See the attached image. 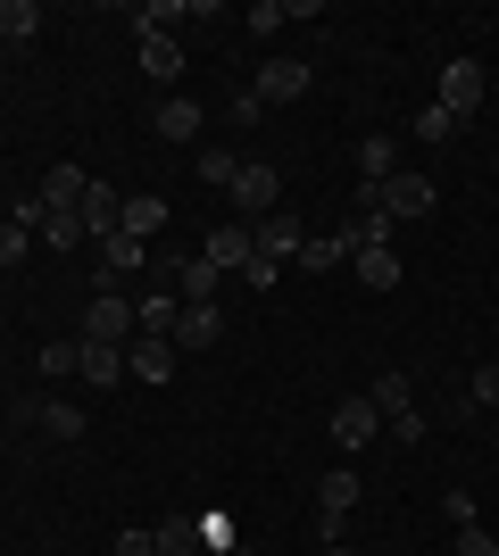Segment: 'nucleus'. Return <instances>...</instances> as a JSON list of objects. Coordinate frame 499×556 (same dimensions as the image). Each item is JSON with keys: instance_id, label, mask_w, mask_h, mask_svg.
Returning a JSON list of instances; mask_svg holds the SVG:
<instances>
[{"instance_id": "nucleus-32", "label": "nucleus", "mask_w": 499, "mask_h": 556, "mask_svg": "<svg viewBox=\"0 0 499 556\" xmlns=\"http://www.w3.org/2000/svg\"><path fill=\"white\" fill-rule=\"evenodd\" d=\"M466 399H475V407H499V357L475 366V391H466Z\"/></svg>"}, {"instance_id": "nucleus-28", "label": "nucleus", "mask_w": 499, "mask_h": 556, "mask_svg": "<svg viewBox=\"0 0 499 556\" xmlns=\"http://www.w3.org/2000/svg\"><path fill=\"white\" fill-rule=\"evenodd\" d=\"M42 232H50V250H84V241H92L84 216H42Z\"/></svg>"}, {"instance_id": "nucleus-5", "label": "nucleus", "mask_w": 499, "mask_h": 556, "mask_svg": "<svg viewBox=\"0 0 499 556\" xmlns=\"http://www.w3.org/2000/svg\"><path fill=\"white\" fill-rule=\"evenodd\" d=\"M300 241H309V232H300V216H291V208H275V216H259V225H250V250H259L266 266L300 257Z\"/></svg>"}, {"instance_id": "nucleus-34", "label": "nucleus", "mask_w": 499, "mask_h": 556, "mask_svg": "<svg viewBox=\"0 0 499 556\" xmlns=\"http://www.w3.org/2000/svg\"><path fill=\"white\" fill-rule=\"evenodd\" d=\"M241 282H250V291H275V282H284V266H266V257L250 250V266H241Z\"/></svg>"}, {"instance_id": "nucleus-31", "label": "nucleus", "mask_w": 499, "mask_h": 556, "mask_svg": "<svg viewBox=\"0 0 499 556\" xmlns=\"http://www.w3.org/2000/svg\"><path fill=\"white\" fill-rule=\"evenodd\" d=\"M450 134H458V116H450V109H441V100H433V109H425V116H416V141H450Z\"/></svg>"}, {"instance_id": "nucleus-20", "label": "nucleus", "mask_w": 499, "mask_h": 556, "mask_svg": "<svg viewBox=\"0 0 499 556\" xmlns=\"http://www.w3.org/2000/svg\"><path fill=\"white\" fill-rule=\"evenodd\" d=\"M175 316H184V300H175V291H150V300H134V325L159 332V341H175Z\"/></svg>"}, {"instance_id": "nucleus-24", "label": "nucleus", "mask_w": 499, "mask_h": 556, "mask_svg": "<svg viewBox=\"0 0 499 556\" xmlns=\"http://www.w3.org/2000/svg\"><path fill=\"white\" fill-rule=\"evenodd\" d=\"M42 34V9L34 0H0V42H34Z\"/></svg>"}, {"instance_id": "nucleus-7", "label": "nucleus", "mask_w": 499, "mask_h": 556, "mask_svg": "<svg viewBox=\"0 0 499 556\" xmlns=\"http://www.w3.org/2000/svg\"><path fill=\"white\" fill-rule=\"evenodd\" d=\"M250 92H259V109H284V100H300V92H309V59H266Z\"/></svg>"}, {"instance_id": "nucleus-10", "label": "nucleus", "mask_w": 499, "mask_h": 556, "mask_svg": "<svg viewBox=\"0 0 499 556\" xmlns=\"http://www.w3.org/2000/svg\"><path fill=\"white\" fill-rule=\"evenodd\" d=\"M200 257H209L216 275H241V266H250V225H209Z\"/></svg>"}, {"instance_id": "nucleus-16", "label": "nucleus", "mask_w": 499, "mask_h": 556, "mask_svg": "<svg viewBox=\"0 0 499 556\" xmlns=\"http://www.w3.org/2000/svg\"><path fill=\"white\" fill-rule=\"evenodd\" d=\"M142 75L150 84H175V75H184V42H175V34H142Z\"/></svg>"}, {"instance_id": "nucleus-23", "label": "nucleus", "mask_w": 499, "mask_h": 556, "mask_svg": "<svg viewBox=\"0 0 499 556\" xmlns=\"http://www.w3.org/2000/svg\"><path fill=\"white\" fill-rule=\"evenodd\" d=\"M34 424H42L50 441H84V424H92V416H84V407H67V399H50V407H34Z\"/></svg>"}, {"instance_id": "nucleus-29", "label": "nucleus", "mask_w": 499, "mask_h": 556, "mask_svg": "<svg viewBox=\"0 0 499 556\" xmlns=\"http://www.w3.org/2000/svg\"><path fill=\"white\" fill-rule=\"evenodd\" d=\"M25 241H34V225H17V216H0V275L25 257Z\"/></svg>"}, {"instance_id": "nucleus-1", "label": "nucleus", "mask_w": 499, "mask_h": 556, "mask_svg": "<svg viewBox=\"0 0 499 556\" xmlns=\"http://www.w3.org/2000/svg\"><path fill=\"white\" fill-rule=\"evenodd\" d=\"M366 399H375V416H383V432H391V441H408V448L425 441V407H416V382H408L400 366H383V382H375Z\"/></svg>"}, {"instance_id": "nucleus-13", "label": "nucleus", "mask_w": 499, "mask_h": 556, "mask_svg": "<svg viewBox=\"0 0 499 556\" xmlns=\"http://www.w3.org/2000/svg\"><path fill=\"white\" fill-rule=\"evenodd\" d=\"M350 275L366 282V291H400V257H391V241H358Z\"/></svg>"}, {"instance_id": "nucleus-30", "label": "nucleus", "mask_w": 499, "mask_h": 556, "mask_svg": "<svg viewBox=\"0 0 499 556\" xmlns=\"http://www.w3.org/2000/svg\"><path fill=\"white\" fill-rule=\"evenodd\" d=\"M291 25V0H259V9H250V34H284Z\"/></svg>"}, {"instance_id": "nucleus-22", "label": "nucleus", "mask_w": 499, "mask_h": 556, "mask_svg": "<svg viewBox=\"0 0 499 556\" xmlns=\"http://www.w3.org/2000/svg\"><path fill=\"white\" fill-rule=\"evenodd\" d=\"M166 225V200H159V191H134V200H125V225L117 232H134V241H150V232H159Z\"/></svg>"}, {"instance_id": "nucleus-25", "label": "nucleus", "mask_w": 499, "mask_h": 556, "mask_svg": "<svg viewBox=\"0 0 499 556\" xmlns=\"http://www.w3.org/2000/svg\"><path fill=\"white\" fill-rule=\"evenodd\" d=\"M117 374H125V349H92L84 341V382H92V391H117Z\"/></svg>"}, {"instance_id": "nucleus-14", "label": "nucleus", "mask_w": 499, "mask_h": 556, "mask_svg": "<svg viewBox=\"0 0 499 556\" xmlns=\"http://www.w3.org/2000/svg\"><path fill=\"white\" fill-rule=\"evenodd\" d=\"M358 257V232L341 225V232H309V241H300V266H309V275H325V266H350Z\"/></svg>"}, {"instance_id": "nucleus-27", "label": "nucleus", "mask_w": 499, "mask_h": 556, "mask_svg": "<svg viewBox=\"0 0 499 556\" xmlns=\"http://www.w3.org/2000/svg\"><path fill=\"white\" fill-rule=\"evenodd\" d=\"M200 548V523H191V515H166L159 523V556H191Z\"/></svg>"}, {"instance_id": "nucleus-36", "label": "nucleus", "mask_w": 499, "mask_h": 556, "mask_svg": "<svg viewBox=\"0 0 499 556\" xmlns=\"http://www.w3.org/2000/svg\"><path fill=\"white\" fill-rule=\"evenodd\" d=\"M117 556H159V532H117Z\"/></svg>"}, {"instance_id": "nucleus-2", "label": "nucleus", "mask_w": 499, "mask_h": 556, "mask_svg": "<svg viewBox=\"0 0 499 556\" xmlns=\"http://www.w3.org/2000/svg\"><path fill=\"white\" fill-rule=\"evenodd\" d=\"M225 191H234V208L250 216V225L284 208V175H275L266 159H241V166H234V184H225Z\"/></svg>"}, {"instance_id": "nucleus-26", "label": "nucleus", "mask_w": 499, "mask_h": 556, "mask_svg": "<svg viewBox=\"0 0 499 556\" xmlns=\"http://www.w3.org/2000/svg\"><path fill=\"white\" fill-rule=\"evenodd\" d=\"M42 374L59 382V374H84V332L75 341H42Z\"/></svg>"}, {"instance_id": "nucleus-4", "label": "nucleus", "mask_w": 499, "mask_h": 556, "mask_svg": "<svg viewBox=\"0 0 499 556\" xmlns=\"http://www.w3.org/2000/svg\"><path fill=\"white\" fill-rule=\"evenodd\" d=\"M433 208V175L425 166H400L391 184H383V225H400V216H425Z\"/></svg>"}, {"instance_id": "nucleus-9", "label": "nucleus", "mask_w": 499, "mask_h": 556, "mask_svg": "<svg viewBox=\"0 0 499 556\" xmlns=\"http://www.w3.org/2000/svg\"><path fill=\"white\" fill-rule=\"evenodd\" d=\"M375 432H383V416H375V399H366V391L333 407V441H341V448H366Z\"/></svg>"}, {"instance_id": "nucleus-33", "label": "nucleus", "mask_w": 499, "mask_h": 556, "mask_svg": "<svg viewBox=\"0 0 499 556\" xmlns=\"http://www.w3.org/2000/svg\"><path fill=\"white\" fill-rule=\"evenodd\" d=\"M234 166H241V159H234V150H200V175H209V184H216V191L234 184Z\"/></svg>"}, {"instance_id": "nucleus-17", "label": "nucleus", "mask_w": 499, "mask_h": 556, "mask_svg": "<svg viewBox=\"0 0 499 556\" xmlns=\"http://www.w3.org/2000/svg\"><path fill=\"white\" fill-rule=\"evenodd\" d=\"M358 175H366V184H391V175H400V141L366 134V141H358Z\"/></svg>"}, {"instance_id": "nucleus-15", "label": "nucleus", "mask_w": 499, "mask_h": 556, "mask_svg": "<svg viewBox=\"0 0 499 556\" xmlns=\"http://www.w3.org/2000/svg\"><path fill=\"white\" fill-rule=\"evenodd\" d=\"M175 300L184 307H216V266L209 257H184V266H175Z\"/></svg>"}, {"instance_id": "nucleus-37", "label": "nucleus", "mask_w": 499, "mask_h": 556, "mask_svg": "<svg viewBox=\"0 0 499 556\" xmlns=\"http://www.w3.org/2000/svg\"><path fill=\"white\" fill-rule=\"evenodd\" d=\"M316 556H358V548H350V540H325V548H316Z\"/></svg>"}, {"instance_id": "nucleus-35", "label": "nucleus", "mask_w": 499, "mask_h": 556, "mask_svg": "<svg viewBox=\"0 0 499 556\" xmlns=\"http://www.w3.org/2000/svg\"><path fill=\"white\" fill-rule=\"evenodd\" d=\"M458 556H499V540L483 532V523H466V532H458Z\"/></svg>"}, {"instance_id": "nucleus-3", "label": "nucleus", "mask_w": 499, "mask_h": 556, "mask_svg": "<svg viewBox=\"0 0 499 556\" xmlns=\"http://www.w3.org/2000/svg\"><path fill=\"white\" fill-rule=\"evenodd\" d=\"M134 300H125V291H92V307H84V341L92 349H125L134 341Z\"/></svg>"}, {"instance_id": "nucleus-21", "label": "nucleus", "mask_w": 499, "mask_h": 556, "mask_svg": "<svg viewBox=\"0 0 499 556\" xmlns=\"http://www.w3.org/2000/svg\"><path fill=\"white\" fill-rule=\"evenodd\" d=\"M216 332H225L216 307H184V316H175V349H216Z\"/></svg>"}, {"instance_id": "nucleus-11", "label": "nucleus", "mask_w": 499, "mask_h": 556, "mask_svg": "<svg viewBox=\"0 0 499 556\" xmlns=\"http://www.w3.org/2000/svg\"><path fill=\"white\" fill-rule=\"evenodd\" d=\"M175 357H184V349L159 341V332H134V341H125V366L142 374V382H166V374H175Z\"/></svg>"}, {"instance_id": "nucleus-12", "label": "nucleus", "mask_w": 499, "mask_h": 556, "mask_svg": "<svg viewBox=\"0 0 499 556\" xmlns=\"http://www.w3.org/2000/svg\"><path fill=\"white\" fill-rule=\"evenodd\" d=\"M142 250H150V241H134V232H109V241H100V291H117L125 275H142Z\"/></svg>"}, {"instance_id": "nucleus-18", "label": "nucleus", "mask_w": 499, "mask_h": 556, "mask_svg": "<svg viewBox=\"0 0 499 556\" xmlns=\"http://www.w3.org/2000/svg\"><path fill=\"white\" fill-rule=\"evenodd\" d=\"M200 125H209V116H200V100H184V92L159 100V134H166V141H200Z\"/></svg>"}, {"instance_id": "nucleus-8", "label": "nucleus", "mask_w": 499, "mask_h": 556, "mask_svg": "<svg viewBox=\"0 0 499 556\" xmlns=\"http://www.w3.org/2000/svg\"><path fill=\"white\" fill-rule=\"evenodd\" d=\"M84 191H92V175L59 159V166H50V184L34 191V200H42V216H75V208H84Z\"/></svg>"}, {"instance_id": "nucleus-19", "label": "nucleus", "mask_w": 499, "mask_h": 556, "mask_svg": "<svg viewBox=\"0 0 499 556\" xmlns=\"http://www.w3.org/2000/svg\"><path fill=\"white\" fill-rule=\"evenodd\" d=\"M75 216H84V232H100V241H109V232L125 225V208H117V191H109V184H92V191H84V208H75Z\"/></svg>"}, {"instance_id": "nucleus-6", "label": "nucleus", "mask_w": 499, "mask_h": 556, "mask_svg": "<svg viewBox=\"0 0 499 556\" xmlns=\"http://www.w3.org/2000/svg\"><path fill=\"white\" fill-rule=\"evenodd\" d=\"M441 109H450L458 125L483 109V59H450V67H441Z\"/></svg>"}]
</instances>
